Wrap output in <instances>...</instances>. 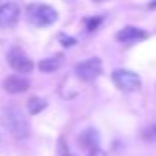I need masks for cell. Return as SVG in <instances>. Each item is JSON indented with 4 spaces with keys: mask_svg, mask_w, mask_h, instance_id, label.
<instances>
[{
    "mask_svg": "<svg viewBox=\"0 0 156 156\" xmlns=\"http://www.w3.org/2000/svg\"><path fill=\"white\" fill-rule=\"evenodd\" d=\"M2 87L8 94H22L30 88V79L22 77V75H8L2 83Z\"/></svg>",
    "mask_w": 156,
    "mask_h": 156,
    "instance_id": "cell-6",
    "label": "cell"
},
{
    "mask_svg": "<svg viewBox=\"0 0 156 156\" xmlns=\"http://www.w3.org/2000/svg\"><path fill=\"white\" fill-rule=\"evenodd\" d=\"M4 125L19 140L28 138V134H30V123L19 108H8L4 112Z\"/></svg>",
    "mask_w": 156,
    "mask_h": 156,
    "instance_id": "cell-2",
    "label": "cell"
},
{
    "mask_svg": "<svg viewBox=\"0 0 156 156\" xmlns=\"http://www.w3.org/2000/svg\"><path fill=\"white\" fill-rule=\"evenodd\" d=\"M116 37H118V41L123 42V44H134V42H138V41L147 39V33H145L143 30H140V28L127 26V28H123Z\"/></svg>",
    "mask_w": 156,
    "mask_h": 156,
    "instance_id": "cell-8",
    "label": "cell"
},
{
    "mask_svg": "<svg viewBox=\"0 0 156 156\" xmlns=\"http://www.w3.org/2000/svg\"><path fill=\"white\" fill-rule=\"evenodd\" d=\"M62 156H73V154H70V152H66V154H62Z\"/></svg>",
    "mask_w": 156,
    "mask_h": 156,
    "instance_id": "cell-17",
    "label": "cell"
},
{
    "mask_svg": "<svg viewBox=\"0 0 156 156\" xmlns=\"http://www.w3.org/2000/svg\"><path fill=\"white\" fill-rule=\"evenodd\" d=\"M61 41L64 42V46H73L75 44V39H70V37H64V35H61Z\"/></svg>",
    "mask_w": 156,
    "mask_h": 156,
    "instance_id": "cell-15",
    "label": "cell"
},
{
    "mask_svg": "<svg viewBox=\"0 0 156 156\" xmlns=\"http://www.w3.org/2000/svg\"><path fill=\"white\" fill-rule=\"evenodd\" d=\"M149 8H156V0H154V2H151V4H149Z\"/></svg>",
    "mask_w": 156,
    "mask_h": 156,
    "instance_id": "cell-16",
    "label": "cell"
},
{
    "mask_svg": "<svg viewBox=\"0 0 156 156\" xmlns=\"http://www.w3.org/2000/svg\"><path fill=\"white\" fill-rule=\"evenodd\" d=\"M62 64V57L61 55H55V57H48V59H42L39 62V70L44 72V73H51L55 70H59V66Z\"/></svg>",
    "mask_w": 156,
    "mask_h": 156,
    "instance_id": "cell-10",
    "label": "cell"
},
{
    "mask_svg": "<svg viewBox=\"0 0 156 156\" xmlns=\"http://www.w3.org/2000/svg\"><path fill=\"white\" fill-rule=\"evenodd\" d=\"M141 138L147 140V141H156V125H149L147 129H143Z\"/></svg>",
    "mask_w": 156,
    "mask_h": 156,
    "instance_id": "cell-12",
    "label": "cell"
},
{
    "mask_svg": "<svg viewBox=\"0 0 156 156\" xmlns=\"http://www.w3.org/2000/svg\"><path fill=\"white\" fill-rule=\"evenodd\" d=\"M79 145H81L83 149H88V151L99 147V134H98L94 129H88V130L81 132V136H79Z\"/></svg>",
    "mask_w": 156,
    "mask_h": 156,
    "instance_id": "cell-9",
    "label": "cell"
},
{
    "mask_svg": "<svg viewBox=\"0 0 156 156\" xmlns=\"http://www.w3.org/2000/svg\"><path fill=\"white\" fill-rule=\"evenodd\" d=\"M26 17L28 20L37 26V28H46V26H51L55 20H57V11L51 8V6H46V4H30L28 9H26Z\"/></svg>",
    "mask_w": 156,
    "mask_h": 156,
    "instance_id": "cell-1",
    "label": "cell"
},
{
    "mask_svg": "<svg viewBox=\"0 0 156 156\" xmlns=\"http://www.w3.org/2000/svg\"><path fill=\"white\" fill-rule=\"evenodd\" d=\"M28 108H30V114H39L42 108H46V101L41 98H31L28 103Z\"/></svg>",
    "mask_w": 156,
    "mask_h": 156,
    "instance_id": "cell-11",
    "label": "cell"
},
{
    "mask_svg": "<svg viewBox=\"0 0 156 156\" xmlns=\"http://www.w3.org/2000/svg\"><path fill=\"white\" fill-rule=\"evenodd\" d=\"M19 17H20V9L17 4L8 2V4L0 6V26L2 28H9V26L17 24Z\"/></svg>",
    "mask_w": 156,
    "mask_h": 156,
    "instance_id": "cell-7",
    "label": "cell"
},
{
    "mask_svg": "<svg viewBox=\"0 0 156 156\" xmlns=\"http://www.w3.org/2000/svg\"><path fill=\"white\" fill-rule=\"evenodd\" d=\"M8 62L9 66L19 72V73H30L33 70V61L20 50V48H11L8 51Z\"/></svg>",
    "mask_w": 156,
    "mask_h": 156,
    "instance_id": "cell-5",
    "label": "cell"
},
{
    "mask_svg": "<svg viewBox=\"0 0 156 156\" xmlns=\"http://www.w3.org/2000/svg\"><path fill=\"white\" fill-rule=\"evenodd\" d=\"M87 156H107V152H105L103 149H99V147H96V149H90Z\"/></svg>",
    "mask_w": 156,
    "mask_h": 156,
    "instance_id": "cell-14",
    "label": "cell"
},
{
    "mask_svg": "<svg viewBox=\"0 0 156 156\" xmlns=\"http://www.w3.org/2000/svg\"><path fill=\"white\" fill-rule=\"evenodd\" d=\"M101 70H103L101 59L90 57V59H87V61H83L75 66V75L79 77L81 81H94L101 75Z\"/></svg>",
    "mask_w": 156,
    "mask_h": 156,
    "instance_id": "cell-4",
    "label": "cell"
},
{
    "mask_svg": "<svg viewBox=\"0 0 156 156\" xmlns=\"http://www.w3.org/2000/svg\"><path fill=\"white\" fill-rule=\"evenodd\" d=\"M112 81H114L116 87H118L119 90H123V92H136V90H140V87H141V81H140L138 73H134V72H130V70H123V68L112 72Z\"/></svg>",
    "mask_w": 156,
    "mask_h": 156,
    "instance_id": "cell-3",
    "label": "cell"
},
{
    "mask_svg": "<svg viewBox=\"0 0 156 156\" xmlns=\"http://www.w3.org/2000/svg\"><path fill=\"white\" fill-rule=\"evenodd\" d=\"M101 20H103V19H99V17H98V19H88V20H85L87 30H88V31H96V30H98V26L101 24Z\"/></svg>",
    "mask_w": 156,
    "mask_h": 156,
    "instance_id": "cell-13",
    "label": "cell"
}]
</instances>
